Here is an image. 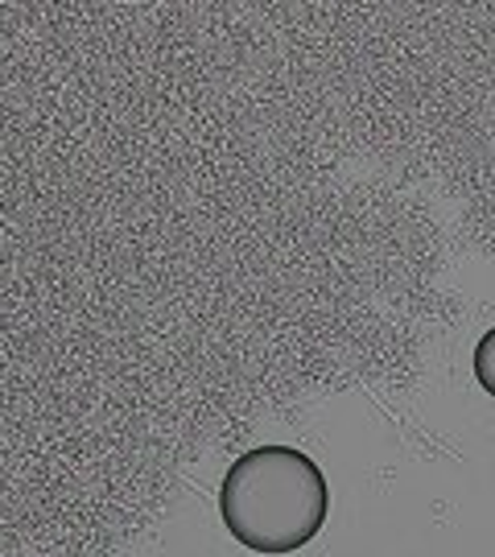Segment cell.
Wrapping results in <instances>:
<instances>
[{
    "instance_id": "2",
    "label": "cell",
    "mask_w": 495,
    "mask_h": 557,
    "mask_svg": "<svg viewBox=\"0 0 495 557\" xmlns=\"http://www.w3.org/2000/svg\"><path fill=\"white\" fill-rule=\"evenodd\" d=\"M475 380L487 397H495V326L475 343Z\"/></svg>"
},
{
    "instance_id": "1",
    "label": "cell",
    "mask_w": 495,
    "mask_h": 557,
    "mask_svg": "<svg viewBox=\"0 0 495 557\" xmlns=\"http://www.w3.org/2000/svg\"><path fill=\"white\" fill-rule=\"evenodd\" d=\"M331 512V483L297 446H252L219 483V517L252 554H297Z\"/></svg>"
}]
</instances>
